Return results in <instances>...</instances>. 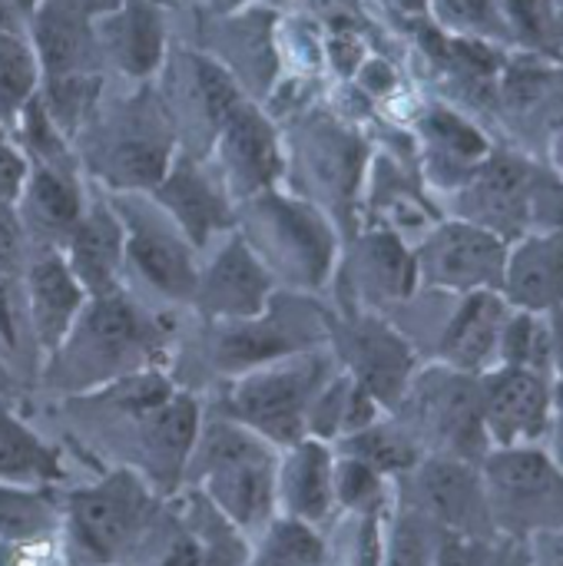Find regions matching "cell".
Returning a JSON list of instances; mask_svg holds the SVG:
<instances>
[{
    "label": "cell",
    "mask_w": 563,
    "mask_h": 566,
    "mask_svg": "<svg viewBox=\"0 0 563 566\" xmlns=\"http://www.w3.org/2000/svg\"><path fill=\"white\" fill-rule=\"evenodd\" d=\"M163 325L123 289L86 298L73 328L50 361V385L70 391L110 388L139 371H153L163 348Z\"/></svg>",
    "instance_id": "1"
},
{
    "label": "cell",
    "mask_w": 563,
    "mask_h": 566,
    "mask_svg": "<svg viewBox=\"0 0 563 566\" xmlns=\"http://www.w3.org/2000/svg\"><path fill=\"white\" fill-rule=\"evenodd\" d=\"M186 471L202 481L206 501L239 531L265 524L279 501L275 444L226 415L199 428Z\"/></svg>",
    "instance_id": "2"
},
{
    "label": "cell",
    "mask_w": 563,
    "mask_h": 566,
    "mask_svg": "<svg viewBox=\"0 0 563 566\" xmlns=\"http://www.w3.org/2000/svg\"><path fill=\"white\" fill-rule=\"evenodd\" d=\"M332 381L325 358L299 352L239 375L226 395V418L246 424L269 444H299L309 431V411L319 391Z\"/></svg>",
    "instance_id": "3"
},
{
    "label": "cell",
    "mask_w": 563,
    "mask_h": 566,
    "mask_svg": "<svg viewBox=\"0 0 563 566\" xmlns=\"http://www.w3.org/2000/svg\"><path fill=\"white\" fill-rule=\"evenodd\" d=\"M481 488L491 527L514 537L563 531V474L548 451L531 444L491 451Z\"/></svg>",
    "instance_id": "4"
},
{
    "label": "cell",
    "mask_w": 563,
    "mask_h": 566,
    "mask_svg": "<svg viewBox=\"0 0 563 566\" xmlns=\"http://www.w3.org/2000/svg\"><path fill=\"white\" fill-rule=\"evenodd\" d=\"M153 517V494L136 471H116L70 494L66 537L80 564L106 566L126 554Z\"/></svg>",
    "instance_id": "5"
},
{
    "label": "cell",
    "mask_w": 563,
    "mask_h": 566,
    "mask_svg": "<svg viewBox=\"0 0 563 566\" xmlns=\"http://www.w3.org/2000/svg\"><path fill=\"white\" fill-rule=\"evenodd\" d=\"M110 206L123 226L126 272H133L163 305H192L199 265L183 229L149 199L116 196Z\"/></svg>",
    "instance_id": "6"
},
{
    "label": "cell",
    "mask_w": 563,
    "mask_h": 566,
    "mask_svg": "<svg viewBox=\"0 0 563 566\" xmlns=\"http://www.w3.org/2000/svg\"><path fill=\"white\" fill-rule=\"evenodd\" d=\"M508 242L471 222H445L415 252L418 279L448 295L501 292Z\"/></svg>",
    "instance_id": "7"
},
{
    "label": "cell",
    "mask_w": 563,
    "mask_h": 566,
    "mask_svg": "<svg viewBox=\"0 0 563 566\" xmlns=\"http://www.w3.org/2000/svg\"><path fill=\"white\" fill-rule=\"evenodd\" d=\"M252 232H265V249H256V255L269 269V275L272 269H282L302 289H315L319 282H325L335 242L329 222L315 209L282 199H259Z\"/></svg>",
    "instance_id": "8"
},
{
    "label": "cell",
    "mask_w": 563,
    "mask_h": 566,
    "mask_svg": "<svg viewBox=\"0 0 563 566\" xmlns=\"http://www.w3.org/2000/svg\"><path fill=\"white\" fill-rule=\"evenodd\" d=\"M275 279L246 245L242 235H232L216 249V255L199 265L192 305L209 322H246L269 308L275 298Z\"/></svg>",
    "instance_id": "9"
},
{
    "label": "cell",
    "mask_w": 563,
    "mask_h": 566,
    "mask_svg": "<svg viewBox=\"0 0 563 566\" xmlns=\"http://www.w3.org/2000/svg\"><path fill=\"white\" fill-rule=\"evenodd\" d=\"M484 434L498 448H521L551 431L554 385L521 368H491L481 375Z\"/></svg>",
    "instance_id": "10"
},
{
    "label": "cell",
    "mask_w": 563,
    "mask_h": 566,
    "mask_svg": "<svg viewBox=\"0 0 563 566\" xmlns=\"http://www.w3.org/2000/svg\"><path fill=\"white\" fill-rule=\"evenodd\" d=\"M93 169L116 189H153L169 169V136L166 119L146 106L123 113L110 133L96 136Z\"/></svg>",
    "instance_id": "11"
},
{
    "label": "cell",
    "mask_w": 563,
    "mask_h": 566,
    "mask_svg": "<svg viewBox=\"0 0 563 566\" xmlns=\"http://www.w3.org/2000/svg\"><path fill=\"white\" fill-rule=\"evenodd\" d=\"M20 279V295H23V312L30 335L40 348L43 358H50L66 332L73 328L76 315L86 305V292L66 269L63 255L56 249H30Z\"/></svg>",
    "instance_id": "12"
},
{
    "label": "cell",
    "mask_w": 563,
    "mask_h": 566,
    "mask_svg": "<svg viewBox=\"0 0 563 566\" xmlns=\"http://www.w3.org/2000/svg\"><path fill=\"white\" fill-rule=\"evenodd\" d=\"M531 186L534 172L511 156H498L481 166L461 196V222L494 232L498 239H521L524 226L531 222Z\"/></svg>",
    "instance_id": "13"
},
{
    "label": "cell",
    "mask_w": 563,
    "mask_h": 566,
    "mask_svg": "<svg viewBox=\"0 0 563 566\" xmlns=\"http://www.w3.org/2000/svg\"><path fill=\"white\" fill-rule=\"evenodd\" d=\"M342 352H345V365H348V378L368 391L378 405L395 401L405 395L408 378H411V348L408 342L392 332L385 322L378 318H355L345 328L342 338Z\"/></svg>",
    "instance_id": "14"
},
{
    "label": "cell",
    "mask_w": 563,
    "mask_h": 566,
    "mask_svg": "<svg viewBox=\"0 0 563 566\" xmlns=\"http://www.w3.org/2000/svg\"><path fill=\"white\" fill-rule=\"evenodd\" d=\"M63 262L86 292V298L110 295L123 289L126 272V249H123V226L116 209L106 206H86L80 222L63 242Z\"/></svg>",
    "instance_id": "15"
},
{
    "label": "cell",
    "mask_w": 563,
    "mask_h": 566,
    "mask_svg": "<svg viewBox=\"0 0 563 566\" xmlns=\"http://www.w3.org/2000/svg\"><path fill=\"white\" fill-rule=\"evenodd\" d=\"M153 189H156L153 202L183 229V235L192 242L196 252L206 249L232 222L226 186L216 182L206 169H199L189 159L179 166H169L166 176Z\"/></svg>",
    "instance_id": "16"
},
{
    "label": "cell",
    "mask_w": 563,
    "mask_h": 566,
    "mask_svg": "<svg viewBox=\"0 0 563 566\" xmlns=\"http://www.w3.org/2000/svg\"><path fill=\"white\" fill-rule=\"evenodd\" d=\"M508 315H511V305L501 298V292L461 295V305L451 312V322L445 325L438 338L445 368H455L465 375H484L498 368V352H501Z\"/></svg>",
    "instance_id": "17"
},
{
    "label": "cell",
    "mask_w": 563,
    "mask_h": 566,
    "mask_svg": "<svg viewBox=\"0 0 563 566\" xmlns=\"http://www.w3.org/2000/svg\"><path fill=\"white\" fill-rule=\"evenodd\" d=\"M93 10V0H40L33 13L37 60H43L53 83L90 76L96 60Z\"/></svg>",
    "instance_id": "18"
},
{
    "label": "cell",
    "mask_w": 563,
    "mask_h": 566,
    "mask_svg": "<svg viewBox=\"0 0 563 566\" xmlns=\"http://www.w3.org/2000/svg\"><path fill=\"white\" fill-rule=\"evenodd\" d=\"M216 139L226 192L256 196L279 176V143L269 119L256 106L239 103Z\"/></svg>",
    "instance_id": "19"
},
{
    "label": "cell",
    "mask_w": 563,
    "mask_h": 566,
    "mask_svg": "<svg viewBox=\"0 0 563 566\" xmlns=\"http://www.w3.org/2000/svg\"><path fill=\"white\" fill-rule=\"evenodd\" d=\"M83 196L66 166H37L17 196V216L33 249H56L66 242L83 216Z\"/></svg>",
    "instance_id": "20"
},
{
    "label": "cell",
    "mask_w": 563,
    "mask_h": 566,
    "mask_svg": "<svg viewBox=\"0 0 563 566\" xmlns=\"http://www.w3.org/2000/svg\"><path fill=\"white\" fill-rule=\"evenodd\" d=\"M501 298L518 312L548 315L563 308V239L561 235H521L508 249Z\"/></svg>",
    "instance_id": "21"
},
{
    "label": "cell",
    "mask_w": 563,
    "mask_h": 566,
    "mask_svg": "<svg viewBox=\"0 0 563 566\" xmlns=\"http://www.w3.org/2000/svg\"><path fill=\"white\" fill-rule=\"evenodd\" d=\"M418 484H421V497L428 511L448 527V534L478 541L491 527L481 478L465 461H455V458L431 461L421 468Z\"/></svg>",
    "instance_id": "22"
},
{
    "label": "cell",
    "mask_w": 563,
    "mask_h": 566,
    "mask_svg": "<svg viewBox=\"0 0 563 566\" xmlns=\"http://www.w3.org/2000/svg\"><path fill=\"white\" fill-rule=\"evenodd\" d=\"M93 33L96 46L103 43L106 56L129 76L156 70L163 56V20L149 0H123L116 10L106 7V13L93 20Z\"/></svg>",
    "instance_id": "23"
},
{
    "label": "cell",
    "mask_w": 563,
    "mask_h": 566,
    "mask_svg": "<svg viewBox=\"0 0 563 566\" xmlns=\"http://www.w3.org/2000/svg\"><path fill=\"white\" fill-rule=\"evenodd\" d=\"M332 471L335 464L319 441H299L289 448V458L279 464L275 497L285 501L292 521L312 524L329 514V504L335 497Z\"/></svg>",
    "instance_id": "24"
},
{
    "label": "cell",
    "mask_w": 563,
    "mask_h": 566,
    "mask_svg": "<svg viewBox=\"0 0 563 566\" xmlns=\"http://www.w3.org/2000/svg\"><path fill=\"white\" fill-rule=\"evenodd\" d=\"M60 481L56 454L7 408H0V484L43 488Z\"/></svg>",
    "instance_id": "25"
},
{
    "label": "cell",
    "mask_w": 563,
    "mask_h": 566,
    "mask_svg": "<svg viewBox=\"0 0 563 566\" xmlns=\"http://www.w3.org/2000/svg\"><path fill=\"white\" fill-rule=\"evenodd\" d=\"M355 275L378 298H405L418 282L415 255H408L395 235H368L355 255Z\"/></svg>",
    "instance_id": "26"
},
{
    "label": "cell",
    "mask_w": 563,
    "mask_h": 566,
    "mask_svg": "<svg viewBox=\"0 0 563 566\" xmlns=\"http://www.w3.org/2000/svg\"><path fill=\"white\" fill-rule=\"evenodd\" d=\"M56 507L37 488L0 484V544L53 541Z\"/></svg>",
    "instance_id": "27"
},
{
    "label": "cell",
    "mask_w": 563,
    "mask_h": 566,
    "mask_svg": "<svg viewBox=\"0 0 563 566\" xmlns=\"http://www.w3.org/2000/svg\"><path fill=\"white\" fill-rule=\"evenodd\" d=\"M37 53L33 46L10 30H0V119H17L37 90Z\"/></svg>",
    "instance_id": "28"
},
{
    "label": "cell",
    "mask_w": 563,
    "mask_h": 566,
    "mask_svg": "<svg viewBox=\"0 0 563 566\" xmlns=\"http://www.w3.org/2000/svg\"><path fill=\"white\" fill-rule=\"evenodd\" d=\"M345 458L362 461L375 474L408 471L418 461L415 444L408 441V434L398 431V428L378 424V421H372L368 428H362V431H355V434L345 438Z\"/></svg>",
    "instance_id": "29"
},
{
    "label": "cell",
    "mask_w": 563,
    "mask_h": 566,
    "mask_svg": "<svg viewBox=\"0 0 563 566\" xmlns=\"http://www.w3.org/2000/svg\"><path fill=\"white\" fill-rule=\"evenodd\" d=\"M33 358H43L23 312L20 279H0V365L27 368Z\"/></svg>",
    "instance_id": "30"
},
{
    "label": "cell",
    "mask_w": 563,
    "mask_h": 566,
    "mask_svg": "<svg viewBox=\"0 0 563 566\" xmlns=\"http://www.w3.org/2000/svg\"><path fill=\"white\" fill-rule=\"evenodd\" d=\"M322 560V544L299 521H279L269 527L265 544L252 566H315Z\"/></svg>",
    "instance_id": "31"
},
{
    "label": "cell",
    "mask_w": 563,
    "mask_h": 566,
    "mask_svg": "<svg viewBox=\"0 0 563 566\" xmlns=\"http://www.w3.org/2000/svg\"><path fill=\"white\" fill-rule=\"evenodd\" d=\"M30 239L20 226L13 202H0V279H17L27 265Z\"/></svg>",
    "instance_id": "32"
},
{
    "label": "cell",
    "mask_w": 563,
    "mask_h": 566,
    "mask_svg": "<svg viewBox=\"0 0 563 566\" xmlns=\"http://www.w3.org/2000/svg\"><path fill=\"white\" fill-rule=\"evenodd\" d=\"M508 10L518 20V30L524 27L528 40L551 43V36L557 33V10L551 0H508Z\"/></svg>",
    "instance_id": "33"
},
{
    "label": "cell",
    "mask_w": 563,
    "mask_h": 566,
    "mask_svg": "<svg viewBox=\"0 0 563 566\" xmlns=\"http://www.w3.org/2000/svg\"><path fill=\"white\" fill-rule=\"evenodd\" d=\"M385 566H431L428 560V544L418 524L402 521L395 537H392V551H388V564Z\"/></svg>",
    "instance_id": "34"
},
{
    "label": "cell",
    "mask_w": 563,
    "mask_h": 566,
    "mask_svg": "<svg viewBox=\"0 0 563 566\" xmlns=\"http://www.w3.org/2000/svg\"><path fill=\"white\" fill-rule=\"evenodd\" d=\"M23 182H27V163L0 133V202H17Z\"/></svg>",
    "instance_id": "35"
},
{
    "label": "cell",
    "mask_w": 563,
    "mask_h": 566,
    "mask_svg": "<svg viewBox=\"0 0 563 566\" xmlns=\"http://www.w3.org/2000/svg\"><path fill=\"white\" fill-rule=\"evenodd\" d=\"M455 23L488 27L494 20V0H438Z\"/></svg>",
    "instance_id": "36"
},
{
    "label": "cell",
    "mask_w": 563,
    "mask_h": 566,
    "mask_svg": "<svg viewBox=\"0 0 563 566\" xmlns=\"http://www.w3.org/2000/svg\"><path fill=\"white\" fill-rule=\"evenodd\" d=\"M544 322H548V345H551V381L554 388H563V308L548 312Z\"/></svg>",
    "instance_id": "37"
},
{
    "label": "cell",
    "mask_w": 563,
    "mask_h": 566,
    "mask_svg": "<svg viewBox=\"0 0 563 566\" xmlns=\"http://www.w3.org/2000/svg\"><path fill=\"white\" fill-rule=\"evenodd\" d=\"M159 566H202V547H199V541L186 531V534H179L173 544H169V551H166V557L159 560Z\"/></svg>",
    "instance_id": "38"
},
{
    "label": "cell",
    "mask_w": 563,
    "mask_h": 566,
    "mask_svg": "<svg viewBox=\"0 0 563 566\" xmlns=\"http://www.w3.org/2000/svg\"><path fill=\"white\" fill-rule=\"evenodd\" d=\"M40 0H0V30L20 33L27 20H33Z\"/></svg>",
    "instance_id": "39"
},
{
    "label": "cell",
    "mask_w": 563,
    "mask_h": 566,
    "mask_svg": "<svg viewBox=\"0 0 563 566\" xmlns=\"http://www.w3.org/2000/svg\"><path fill=\"white\" fill-rule=\"evenodd\" d=\"M548 434H551V451H548V454H551V461L561 468V474H563V421L561 424H551V431H548Z\"/></svg>",
    "instance_id": "40"
},
{
    "label": "cell",
    "mask_w": 563,
    "mask_h": 566,
    "mask_svg": "<svg viewBox=\"0 0 563 566\" xmlns=\"http://www.w3.org/2000/svg\"><path fill=\"white\" fill-rule=\"evenodd\" d=\"M554 156H557V163L563 166V133L554 139Z\"/></svg>",
    "instance_id": "41"
},
{
    "label": "cell",
    "mask_w": 563,
    "mask_h": 566,
    "mask_svg": "<svg viewBox=\"0 0 563 566\" xmlns=\"http://www.w3.org/2000/svg\"><path fill=\"white\" fill-rule=\"evenodd\" d=\"M405 7H421V0H402Z\"/></svg>",
    "instance_id": "42"
},
{
    "label": "cell",
    "mask_w": 563,
    "mask_h": 566,
    "mask_svg": "<svg viewBox=\"0 0 563 566\" xmlns=\"http://www.w3.org/2000/svg\"><path fill=\"white\" fill-rule=\"evenodd\" d=\"M149 3H169V0H149Z\"/></svg>",
    "instance_id": "43"
}]
</instances>
